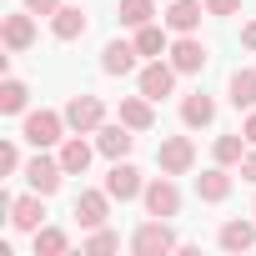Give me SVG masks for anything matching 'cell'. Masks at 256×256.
Masks as SVG:
<instances>
[{
	"instance_id": "3",
	"label": "cell",
	"mask_w": 256,
	"mask_h": 256,
	"mask_svg": "<svg viewBox=\"0 0 256 256\" xmlns=\"http://www.w3.org/2000/svg\"><path fill=\"white\" fill-rule=\"evenodd\" d=\"M66 126L80 136H96L100 126H106V100L100 96H70L66 100Z\"/></svg>"
},
{
	"instance_id": "12",
	"label": "cell",
	"mask_w": 256,
	"mask_h": 256,
	"mask_svg": "<svg viewBox=\"0 0 256 256\" xmlns=\"http://www.w3.org/2000/svg\"><path fill=\"white\" fill-rule=\"evenodd\" d=\"M201 16H211L206 10V0H171V6H166V30H176V36H191L196 26H201Z\"/></svg>"
},
{
	"instance_id": "8",
	"label": "cell",
	"mask_w": 256,
	"mask_h": 256,
	"mask_svg": "<svg viewBox=\"0 0 256 256\" xmlns=\"http://www.w3.org/2000/svg\"><path fill=\"white\" fill-rule=\"evenodd\" d=\"M131 146H136V131L126 120H110V126H100L96 131V151L106 156V161H126L131 156Z\"/></svg>"
},
{
	"instance_id": "35",
	"label": "cell",
	"mask_w": 256,
	"mask_h": 256,
	"mask_svg": "<svg viewBox=\"0 0 256 256\" xmlns=\"http://www.w3.org/2000/svg\"><path fill=\"white\" fill-rule=\"evenodd\" d=\"M251 216H256V206H251Z\"/></svg>"
},
{
	"instance_id": "14",
	"label": "cell",
	"mask_w": 256,
	"mask_h": 256,
	"mask_svg": "<svg viewBox=\"0 0 256 256\" xmlns=\"http://www.w3.org/2000/svg\"><path fill=\"white\" fill-rule=\"evenodd\" d=\"M40 221H46V196L40 191H30V196H16V206H10V226L16 231H40Z\"/></svg>"
},
{
	"instance_id": "30",
	"label": "cell",
	"mask_w": 256,
	"mask_h": 256,
	"mask_svg": "<svg viewBox=\"0 0 256 256\" xmlns=\"http://www.w3.org/2000/svg\"><path fill=\"white\" fill-rule=\"evenodd\" d=\"M206 10H211V16H236L241 0H206Z\"/></svg>"
},
{
	"instance_id": "15",
	"label": "cell",
	"mask_w": 256,
	"mask_h": 256,
	"mask_svg": "<svg viewBox=\"0 0 256 256\" xmlns=\"http://www.w3.org/2000/svg\"><path fill=\"white\" fill-rule=\"evenodd\" d=\"M90 156H96V146H90L80 131H70V136L60 141V166H66V176H86Z\"/></svg>"
},
{
	"instance_id": "2",
	"label": "cell",
	"mask_w": 256,
	"mask_h": 256,
	"mask_svg": "<svg viewBox=\"0 0 256 256\" xmlns=\"http://www.w3.org/2000/svg\"><path fill=\"white\" fill-rule=\"evenodd\" d=\"M131 251H136V256H166V251H181V241H176L171 221L151 216V221H141V226H136V236H131Z\"/></svg>"
},
{
	"instance_id": "23",
	"label": "cell",
	"mask_w": 256,
	"mask_h": 256,
	"mask_svg": "<svg viewBox=\"0 0 256 256\" xmlns=\"http://www.w3.org/2000/svg\"><path fill=\"white\" fill-rule=\"evenodd\" d=\"M116 16H120V26L141 30V26H151V20H156V0H120Z\"/></svg>"
},
{
	"instance_id": "34",
	"label": "cell",
	"mask_w": 256,
	"mask_h": 256,
	"mask_svg": "<svg viewBox=\"0 0 256 256\" xmlns=\"http://www.w3.org/2000/svg\"><path fill=\"white\" fill-rule=\"evenodd\" d=\"M241 46H246V50H256V20H251V26L241 30Z\"/></svg>"
},
{
	"instance_id": "7",
	"label": "cell",
	"mask_w": 256,
	"mask_h": 256,
	"mask_svg": "<svg viewBox=\"0 0 256 256\" xmlns=\"http://www.w3.org/2000/svg\"><path fill=\"white\" fill-rule=\"evenodd\" d=\"M176 66L171 60H151V66H141V76H136V90L141 96H151V100H166L171 90H176Z\"/></svg>"
},
{
	"instance_id": "19",
	"label": "cell",
	"mask_w": 256,
	"mask_h": 256,
	"mask_svg": "<svg viewBox=\"0 0 256 256\" xmlns=\"http://www.w3.org/2000/svg\"><path fill=\"white\" fill-rule=\"evenodd\" d=\"M226 100H231L236 110H256V70H251V66L231 70V80H226Z\"/></svg>"
},
{
	"instance_id": "4",
	"label": "cell",
	"mask_w": 256,
	"mask_h": 256,
	"mask_svg": "<svg viewBox=\"0 0 256 256\" xmlns=\"http://www.w3.org/2000/svg\"><path fill=\"white\" fill-rule=\"evenodd\" d=\"M141 201H146V216H161V221H171V216L181 211V186H176V181L161 171L156 181H146Z\"/></svg>"
},
{
	"instance_id": "24",
	"label": "cell",
	"mask_w": 256,
	"mask_h": 256,
	"mask_svg": "<svg viewBox=\"0 0 256 256\" xmlns=\"http://www.w3.org/2000/svg\"><path fill=\"white\" fill-rule=\"evenodd\" d=\"M26 106H30V86L10 76L6 86H0V110H6V116H26Z\"/></svg>"
},
{
	"instance_id": "28",
	"label": "cell",
	"mask_w": 256,
	"mask_h": 256,
	"mask_svg": "<svg viewBox=\"0 0 256 256\" xmlns=\"http://www.w3.org/2000/svg\"><path fill=\"white\" fill-rule=\"evenodd\" d=\"M116 246H120V236L106 231V226H96V231L86 236V251H90V256H106V251H116Z\"/></svg>"
},
{
	"instance_id": "16",
	"label": "cell",
	"mask_w": 256,
	"mask_h": 256,
	"mask_svg": "<svg viewBox=\"0 0 256 256\" xmlns=\"http://www.w3.org/2000/svg\"><path fill=\"white\" fill-rule=\"evenodd\" d=\"M136 56H141L136 40H110V46L100 50V70H106V76H131V70H136Z\"/></svg>"
},
{
	"instance_id": "21",
	"label": "cell",
	"mask_w": 256,
	"mask_h": 256,
	"mask_svg": "<svg viewBox=\"0 0 256 256\" xmlns=\"http://www.w3.org/2000/svg\"><path fill=\"white\" fill-rule=\"evenodd\" d=\"M151 106H156L151 96H126L120 100V120L131 126V131H151V126H156V110Z\"/></svg>"
},
{
	"instance_id": "26",
	"label": "cell",
	"mask_w": 256,
	"mask_h": 256,
	"mask_svg": "<svg viewBox=\"0 0 256 256\" xmlns=\"http://www.w3.org/2000/svg\"><path fill=\"white\" fill-rule=\"evenodd\" d=\"M246 151H251V141H246V136H216V146H211V156H216L221 166H241V161H246Z\"/></svg>"
},
{
	"instance_id": "9",
	"label": "cell",
	"mask_w": 256,
	"mask_h": 256,
	"mask_svg": "<svg viewBox=\"0 0 256 256\" xmlns=\"http://www.w3.org/2000/svg\"><path fill=\"white\" fill-rule=\"evenodd\" d=\"M166 60H171L181 76H196V70H206V60H211V56H206V46H201L196 36H176V40H171V50H166Z\"/></svg>"
},
{
	"instance_id": "31",
	"label": "cell",
	"mask_w": 256,
	"mask_h": 256,
	"mask_svg": "<svg viewBox=\"0 0 256 256\" xmlns=\"http://www.w3.org/2000/svg\"><path fill=\"white\" fill-rule=\"evenodd\" d=\"M26 10H30V16H56L60 0H26Z\"/></svg>"
},
{
	"instance_id": "22",
	"label": "cell",
	"mask_w": 256,
	"mask_h": 256,
	"mask_svg": "<svg viewBox=\"0 0 256 256\" xmlns=\"http://www.w3.org/2000/svg\"><path fill=\"white\" fill-rule=\"evenodd\" d=\"M181 120L191 126V131L211 126V120H216V100H211V96H201V90H196V96H186V100H181Z\"/></svg>"
},
{
	"instance_id": "11",
	"label": "cell",
	"mask_w": 256,
	"mask_h": 256,
	"mask_svg": "<svg viewBox=\"0 0 256 256\" xmlns=\"http://www.w3.org/2000/svg\"><path fill=\"white\" fill-rule=\"evenodd\" d=\"M0 40H6V50H30L36 46V16L30 10H16V16H6L0 20Z\"/></svg>"
},
{
	"instance_id": "27",
	"label": "cell",
	"mask_w": 256,
	"mask_h": 256,
	"mask_svg": "<svg viewBox=\"0 0 256 256\" xmlns=\"http://www.w3.org/2000/svg\"><path fill=\"white\" fill-rule=\"evenodd\" d=\"M60 251H70V236L60 226H40L36 231V256H60Z\"/></svg>"
},
{
	"instance_id": "5",
	"label": "cell",
	"mask_w": 256,
	"mask_h": 256,
	"mask_svg": "<svg viewBox=\"0 0 256 256\" xmlns=\"http://www.w3.org/2000/svg\"><path fill=\"white\" fill-rule=\"evenodd\" d=\"M26 181H30V191H40V196H56V191H60V181H66V166H60V156H46V151H36V156L26 161Z\"/></svg>"
},
{
	"instance_id": "20",
	"label": "cell",
	"mask_w": 256,
	"mask_h": 256,
	"mask_svg": "<svg viewBox=\"0 0 256 256\" xmlns=\"http://www.w3.org/2000/svg\"><path fill=\"white\" fill-rule=\"evenodd\" d=\"M216 241H221V251H251V246H256V216H251V221H241V216L226 221V226L216 231Z\"/></svg>"
},
{
	"instance_id": "10",
	"label": "cell",
	"mask_w": 256,
	"mask_h": 256,
	"mask_svg": "<svg viewBox=\"0 0 256 256\" xmlns=\"http://www.w3.org/2000/svg\"><path fill=\"white\" fill-rule=\"evenodd\" d=\"M106 191H110L116 201H136V196L146 191V181H141V171H136L131 161H110V171H106Z\"/></svg>"
},
{
	"instance_id": "6",
	"label": "cell",
	"mask_w": 256,
	"mask_h": 256,
	"mask_svg": "<svg viewBox=\"0 0 256 256\" xmlns=\"http://www.w3.org/2000/svg\"><path fill=\"white\" fill-rule=\"evenodd\" d=\"M156 166H161L166 176H186V171L196 166V146H191V136H166V141L156 146Z\"/></svg>"
},
{
	"instance_id": "18",
	"label": "cell",
	"mask_w": 256,
	"mask_h": 256,
	"mask_svg": "<svg viewBox=\"0 0 256 256\" xmlns=\"http://www.w3.org/2000/svg\"><path fill=\"white\" fill-rule=\"evenodd\" d=\"M196 196H201V201H211V206H216V201H226V196H231V166H221V161H216L211 171H201V176H196Z\"/></svg>"
},
{
	"instance_id": "17",
	"label": "cell",
	"mask_w": 256,
	"mask_h": 256,
	"mask_svg": "<svg viewBox=\"0 0 256 256\" xmlns=\"http://www.w3.org/2000/svg\"><path fill=\"white\" fill-rule=\"evenodd\" d=\"M86 26H90V20H86V6H60V10L50 16V36H56V40H80Z\"/></svg>"
},
{
	"instance_id": "1",
	"label": "cell",
	"mask_w": 256,
	"mask_h": 256,
	"mask_svg": "<svg viewBox=\"0 0 256 256\" xmlns=\"http://www.w3.org/2000/svg\"><path fill=\"white\" fill-rule=\"evenodd\" d=\"M66 110H26V126H20V136L36 146V151H50L66 141Z\"/></svg>"
},
{
	"instance_id": "32",
	"label": "cell",
	"mask_w": 256,
	"mask_h": 256,
	"mask_svg": "<svg viewBox=\"0 0 256 256\" xmlns=\"http://www.w3.org/2000/svg\"><path fill=\"white\" fill-rule=\"evenodd\" d=\"M241 181H251V186H256V146H251V151H246V161H241Z\"/></svg>"
},
{
	"instance_id": "33",
	"label": "cell",
	"mask_w": 256,
	"mask_h": 256,
	"mask_svg": "<svg viewBox=\"0 0 256 256\" xmlns=\"http://www.w3.org/2000/svg\"><path fill=\"white\" fill-rule=\"evenodd\" d=\"M241 136H246V141H251V146H256V110H251V116H246V126H241Z\"/></svg>"
},
{
	"instance_id": "25",
	"label": "cell",
	"mask_w": 256,
	"mask_h": 256,
	"mask_svg": "<svg viewBox=\"0 0 256 256\" xmlns=\"http://www.w3.org/2000/svg\"><path fill=\"white\" fill-rule=\"evenodd\" d=\"M136 50H141V56H151V60H161V56L171 50V40H166V30L151 20V26H141V30H136Z\"/></svg>"
},
{
	"instance_id": "13",
	"label": "cell",
	"mask_w": 256,
	"mask_h": 256,
	"mask_svg": "<svg viewBox=\"0 0 256 256\" xmlns=\"http://www.w3.org/2000/svg\"><path fill=\"white\" fill-rule=\"evenodd\" d=\"M110 191H80L76 196V221L86 226V231H96V226H106V216H110Z\"/></svg>"
},
{
	"instance_id": "29",
	"label": "cell",
	"mask_w": 256,
	"mask_h": 256,
	"mask_svg": "<svg viewBox=\"0 0 256 256\" xmlns=\"http://www.w3.org/2000/svg\"><path fill=\"white\" fill-rule=\"evenodd\" d=\"M0 171H6V176L20 171V146L16 141H0Z\"/></svg>"
}]
</instances>
